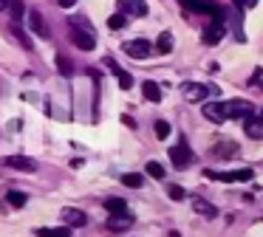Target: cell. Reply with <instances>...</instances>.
Wrapping results in <instances>:
<instances>
[{
	"label": "cell",
	"mask_w": 263,
	"mask_h": 237,
	"mask_svg": "<svg viewBox=\"0 0 263 237\" xmlns=\"http://www.w3.org/2000/svg\"><path fill=\"white\" fill-rule=\"evenodd\" d=\"M223 110H227V118H246L255 113V105L246 99H232V102H223Z\"/></svg>",
	"instance_id": "277c9868"
},
{
	"label": "cell",
	"mask_w": 263,
	"mask_h": 237,
	"mask_svg": "<svg viewBox=\"0 0 263 237\" xmlns=\"http://www.w3.org/2000/svg\"><path fill=\"white\" fill-rule=\"evenodd\" d=\"M71 28H74V31H71L68 37H71V43H74L77 48H82V51H93V48H97V37H93L91 31H80L77 26H71Z\"/></svg>",
	"instance_id": "9c48e42d"
},
{
	"label": "cell",
	"mask_w": 263,
	"mask_h": 237,
	"mask_svg": "<svg viewBox=\"0 0 263 237\" xmlns=\"http://www.w3.org/2000/svg\"><path fill=\"white\" fill-rule=\"evenodd\" d=\"M127 26V14L125 11H116V14L108 17V28H114V31H119V28Z\"/></svg>",
	"instance_id": "603a6c76"
},
{
	"label": "cell",
	"mask_w": 263,
	"mask_h": 237,
	"mask_svg": "<svg viewBox=\"0 0 263 237\" xmlns=\"http://www.w3.org/2000/svg\"><path fill=\"white\" fill-rule=\"evenodd\" d=\"M243 130L249 139H263V118H255V116H246L243 122Z\"/></svg>",
	"instance_id": "5bb4252c"
},
{
	"label": "cell",
	"mask_w": 263,
	"mask_h": 237,
	"mask_svg": "<svg viewBox=\"0 0 263 237\" xmlns=\"http://www.w3.org/2000/svg\"><path fill=\"white\" fill-rule=\"evenodd\" d=\"M142 96H144L147 102H161V88H159L156 82H150V79H147V82L142 85Z\"/></svg>",
	"instance_id": "d6986e66"
},
{
	"label": "cell",
	"mask_w": 263,
	"mask_h": 237,
	"mask_svg": "<svg viewBox=\"0 0 263 237\" xmlns=\"http://www.w3.org/2000/svg\"><path fill=\"white\" fill-rule=\"evenodd\" d=\"M122 122H125L127 127H133V130H136V122H133V116H122Z\"/></svg>",
	"instance_id": "d6a6232c"
},
{
	"label": "cell",
	"mask_w": 263,
	"mask_h": 237,
	"mask_svg": "<svg viewBox=\"0 0 263 237\" xmlns=\"http://www.w3.org/2000/svg\"><path fill=\"white\" fill-rule=\"evenodd\" d=\"M122 184H125V186H133V189H139V186L144 184V175H139V172H125V175H122Z\"/></svg>",
	"instance_id": "d4e9b609"
},
{
	"label": "cell",
	"mask_w": 263,
	"mask_h": 237,
	"mask_svg": "<svg viewBox=\"0 0 263 237\" xmlns=\"http://www.w3.org/2000/svg\"><path fill=\"white\" fill-rule=\"evenodd\" d=\"M122 51H125L127 56H133V60H144V56L153 54V45L147 43V40H127V43H122Z\"/></svg>",
	"instance_id": "5b68a950"
},
{
	"label": "cell",
	"mask_w": 263,
	"mask_h": 237,
	"mask_svg": "<svg viewBox=\"0 0 263 237\" xmlns=\"http://www.w3.org/2000/svg\"><path fill=\"white\" fill-rule=\"evenodd\" d=\"M119 11H125L127 17H144L147 14V3L144 0H119Z\"/></svg>",
	"instance_id": "8fae6325"
},
{
	"label": "cell",
	"mask_w": 263,
	"mask_h": 237,
	"mask_svg": "<svg viewBox=\"0 0 263 237\" xmlns=\"http://www.w3.org/2000/svg\"><path fill=\"white\" fill-rule=\"evenodd\" d=\"M212 152H215L218 158H235L240 150H238V144H232V141H221V144H215Z\"/></svg>",
	"instance_id": "e0dca14e"
},
{
	"label": "cell",
	"mask_w": 263,
	"mask_h": 237,
	"mask_svg": "<svg viewBox=\"0 0 263 237\" xmlns=\"http://www.w3.org/2000/svg\"><path fill=\"white\" fill-rule=\"evenodd\" d=\"M206 178H212V181H223V184H246V181H252L255 178V172L252 169H232V172H215V169H206Z\"/></svg>",
	"instance_id": "7a4b0ae2"
},
{
	"label": "cell",
	"mask_w": 263,
	"mask_h": 237,
	"mask_svg": "<svg viewBox=\"0 0 263 237\" xmlns=\"http://www.w3.org/2000/svg\"><path fill=\"white\" fill-rule=\"evenodd\" d=\"M144 169H147V175H150V178H156V181L164 178V167H161L159 161H147V167H144Z\"/></svg>",
	"instance_id": "4316f807"
},
{
	"label": "cell",
	"mask_w": 263,
	"mask_h": 237,
	"mask_svg": "<svg viewBox=\"0 0 263 237\" xmlns=\"http://www.w3.org/2000/svg\"><path fill=\"white\" fill-rule=\"evenodd\" d=\"M54 60H57V68H60V76H65V79H68V76H74V62H71L68 60V56H65V54H57V56H54Z\"/></svg>",
	"instance_id": "ffe728a7"
},
{
	"label": "cell",
	"mask_w": 263,
	"mask_h": 237,
	"mask_svg": "<svg viewBox=\"0 0 263 237\" xmlns=\"http://www.w3.org/2000/svg\"><path fill=\"white\" fill-rule=\"evenodd\" d=\"M37 237H71V226H57V229H37Z\"/></svg>",
	"instance_id": "44dd1931"
},
{
	"label": "cell",
	"mask_w": 263,
	"mask_h": 237,
	"mask_svg": "<svg viewBox=\"0 0 263 237\" xmlns=\"http://www.w3.org/2000/svg\"><path fill=\"white\" fill-rule=\"evenodd\" d=\"M156 51H159V54H170L173 51V34L170 31L159 34V40H156Z\"/></svg>",
	"instance_id": "7402d4cb"
},
{
	"label": "cell",
	"mask_w": 263,
	"mask_h": 237,
	"mask_svg": "<svg viewBox=\"0 0 263 237\" xmlns=\"http://www.w3.org/2000/svg\"><path fill=\"white\" fill-rule=\"evenodd\" d=\"M201 113H204V116L210 118L212 124H223V122H229V118H227V110H223V102H204Z\"/></svg>",
	"instance_id": "ba28073f"
},
{
	"label": "cell",
	"mask_w": 263,
	"mask_h": 237,
	"mask_svg": "<svg viewBox=\"0 0 263 237\" xmlns=\"http://www.w3.org/2000/svg\"><path fill=\"white\" fill-rule=\"evenodd\" d=\"M60 9H71V6H77V0H57Z\"/></svg>",
	"instance_id": "1f68e13d"
},
{
	"label": "cell",
	"mask_w": 263,
	"mask_h": 237,
	"mask_svg": "<svg viewBox=\"0 0 263 237\" xmlns=\"http://www.w3.org/2000/svg\"><path fill=\"white\" fill-rule=\"evenodd\" d=\"M235 6H238L240 11H246V9H255L257 0H235Z\"/></svg>",
	"instance_id": "4dcf8cb0"
},
{
	"label": "cell",
	"mask_w": 263,
	"mask_h": 237,
	"mask_svg": "<svg viewBox=\"0 0 263 237\" xmlns=\"http://www.w3.org/2000/svg\"><path fill=\"white\" fill-rule=\"evenodd\" d=\"M6 201H9V206L23 209L26 203H29V195H26V192H20V189H9V192H6Z\"/></svg>",
	"instance_id": "ac0fdd59"
},
{
	"label": "cell",
	"mask_w": 263,
	"mask_h": 237,
	"mask_svg": "<svg viewBox=\"0 0 263 237\" xmlns=\"http://www.w3.org/2000/svg\"><path fill=\"white\" fill-rule=\"evenodd\" d=\"M9 34H12V37H14V40H17V43H20V45H23V48H31V40H29V37H26V34H23V31H20V28H17V26H9Z\"/></svg>",
	"instance_id": "83f0119b"
},
{
	"label": "cell",
	"mask_w": 263,
	"mask_h": 237,
	"mask_svg": "<svg viewBox=\"0 0 263 237\" xmlns=\"http://www.w3.org/2000/svg\"><path fill=\"white\" fill-rule=\"evenodd\" d=\"M260 118H263V116H260Z\"/></svg>",
	"instance_id": "e575fe53"
},
{
	"label": "cell",
	"mask_w": 263,
	"mask_h": 237,
	"mask_svg": "<svg viewBox=\"0 0 263 237\" xmlns=\"http://www.w3.org/2000/svg\"><path fill=\"white\" fill-rule=\"evenodd\" d=\"M210 93H218V88H210V85H201V82H184L181 85V96L190 102V105L204 102Z\"/></svg>",
	"instance_id": "6da1fadb"
},
{
	"label": "cell",
	"mask_w": 263,
	"mask_h": 237,
	"mask_svg": "<svg viewBox=\"0 0 263 237\" xmlns=\"http://www.w3.org/2000/svg\"><path fill=\"white\" fill-rule=\"evenodd\" d=\"M9 9V0H0V11H6Z\"/></svg>",
	"instance_id": "836d02e7"
},
{
	"label": "cell",
	"mask_w": 263,
	"mask_h": 237,
	"mask_svg": "<svg viewBox=\"0 0 263 237\" xmlns=\"http://www.w3.org/2000/svg\"><path fill=\"white\" fill-rule=\"evenodd\" d=\"M6 167L17 169V172H34L37 161H34V158H26V155H9L6 158Z\"/></svg>",
	"instance_id": "7c38bea8"
},
{
	"label": "cell",
	"mask_w": 263,
	"mask_h": 237,
	"mask_svg": "<svg viewBox=\"0 0 263 237\" xmlns=\"http://www.w3.org/2000/svg\"><path fill=\"white\" fill-rule=\"evenodd\" d=\"M193 209L198 214H204V218H215V214H218V209L212 206L210 201H204V198H193Z\"/></svg>",
	"instance_id": "2e32d148"
},
{
	"label": "cell",
	"mask_w": 263,
	"mask_h": 237,
	"mask_svg": "<svg viewBox=\"0 0 263 237\" xmlns=\"http://www.w3.org/2000/svg\"><path fill=\"white\" fill-rule=\"evenodd\" d=\"M167 195H170L173 201H184V198H187V192H184V186H178V184H170V186H167Z\"/></svg>",
	"instance_id": "f1b7e54d"
},
{
	"label": "cell",
	"mask_w": 263,
	"mask_h": 237,
	"mask_svg": "<svg viewBox=\"0 0 263 237\" xmlns=\"http://www.w3.org/2000/svg\"><path fill=\"white\" fill-rule=\"evenodd\" d=\"M63 220L71 226V229H74V226H85L88 223V218L80 212V209H63Z\"/></svg>",
	"instance_id": "9a60e30c"
},
{
	"label": "cell",
	"mask_w": 263,
	"mask_h": 237,
	"mask_svg": "<svg viewBox=\"0 0 263 237\" xmlns=\"http://www.w3.org/2000/svg\"><path fill=\"white\" fill-rule=\"evenodd\" d=\"M26 20H29V28L37 34L40 40H48L51 37V31H48V26H46V20H43V14L37 9H29V14H26Z\"/></svg>",
	"instance_id": "52a82bcc"
},
{
	"label": "cell",
	"mask_w": 263,
	"mask_h": 237,
	"mask_svg": "<svg viewBox=\"0 0 263 237\" xmlns=\"http://www.w3.org/2000/svg\"><path fill=\"white\" fill-rule=\"evenodd\" d=\"M9 9H12V17H14V20H20V17L26 14V6L20 3V0H9Z\"/></svg>",
	"instance_id": "f546056e"
},
{
	"label": "cell",
	"mask_w": 263,
	"mask_h": 237,
	"mask_svg": "<svg viewBox=\"0 0 263 237\" xmlns=\"http://www.w3.org/2000/svg\"><path fill=\"white\" fill-rule=\"evenodd\" d=\"M156 139H161V141H164L167 139V135H170L173 133V127H170V122H164V118H159V122H156Z\"/></svg>",
	"instance_id": "484cf974"
},
{
	"label": "cell",
	"mask_w": 263,
	"mask_h": 237,
	"mask_svg": "<svg viewBox=\"0 0 263 237\" xmlns=\"http://www.w3.org/2000/svg\"><path fill=\"white\" fill-rule=\"evenodd\" d=\"M130 226H133V214H127V212H116V214H110V220H108L110 231H122V229H130Z\"/></svg>",
	"instance_id": "4fadbf2b"
},
{
	"label": "cell",
	"mask_w": 263,
	"mask_h": 237,
	"mask_svg": "<svg viewBox=\"0 0 263 237\" xmlns=\"http://www.w3.org/2000/svg\"><path fill=\"white\" fill-rule=\"evenodd\" d=\"M170 161H173V167H176V169H187L190 164L195 161V152L190 150L187 141H178L176 147H170Z\"/></svg>",
	"instance_id": "3957f363"
},
{
	"label": "cell",
	"mask_w": 263,
	"mask_h": 237,
	"mask_svg": "<svg viewBox=\"0 0 263 237\" xmlns=\"http://www.w3.org/2000/svg\"><path fill=\"white\" fill-rule=\"evenodd\" d=\"M223 31H227V23H223L221 17H215V20L204 28V37H201V40H204L206 45H215V43H221V40H223Z\"/></svg>",
	"instance_id": "8992f818"
},
{
	"label": "cell",
	"mask_w": 263,
	"mask_h": 237,
	"mask_svg": "<svg viewBox=\"0 0 263 237\" xmlns=\"http://www.w3.org/2000/svg\"><path fill=\"white\" fill-rule=\"evenodd\" d=\"M105 209H108L110 214H116V212H127V203L122 201V198H108V201H105Z\"/></svg>",
	"instance_id": "cb8c5ba5"
},
{
	"label": "cell",
	"mask_w": 263,
	"mask_h": 237,
	"mask_svg": "<svg viewBox=\"0 0 263 237\" xmlns=\"http://www.w3.org/2000/svg\"><path fill=\"white\" fill-rule=\"evenodd\" d=\"M105 65H108L110 71H114V76L119 79V88H122V90H130V88H133V76L125 71V68H119L114 60H110V56H105Z\"/></svg>",
	"instance_id": "30bf717a"
}]
</instances>
